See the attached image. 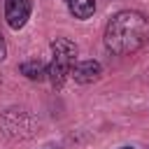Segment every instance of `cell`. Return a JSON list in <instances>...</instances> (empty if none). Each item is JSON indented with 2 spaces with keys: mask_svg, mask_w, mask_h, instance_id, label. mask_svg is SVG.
Returning <instances> with one entry per match:
<instances>
[{
  "mask_svg": "<svg viewBox=\"0 0 149 149\" xmlns=\"http://www.w3.org/2000/svg\"><path fill=\"white\" fill-rule=\"evenodd\" d=\"M149 42V19L135 9L116 12L105 26V47L116 56H130Z\"/></svg>",
  "mask_w": 149,
  "mask_h": 149,
  "instance_id": "obj_1",
  "label": "cell"
},
{
  "mask_svg": "<svg viewBox=\"0 0 149 149\" xmlns=\"http://www.w3.org/2000/svg\"><path fill=\"white\" fill-rule=\"evenodd\" d=\"M77 61V44L70 37H56L51 42V63H49V79L56 88L65 84V79L72 74Z\"/></svg>",
  "mask_w": 149,
  "mask_h": 149,
  "instance_id": "obj_2",
  "label": "cell"
},
{
  "mask_svg": "<svg viewBox=\"0 0 149 149\" xmlns=\"http://www.w3.org/2000/svg\"><path fill=\"white\" fill-rule=\"evenodd\" d=\"M0 130L12 140H26L37 130L35 116L23 107H9L0 116Z\"/></svg>",
  "mask_w": 149,
  "mask_h": 149,
  "instance_id": "obj_3",
  "label": "cell"
},
{
  "mask_svg": "<svg viewBox=\"0 0 149 149\" xmlns=\"http://www.w3.org/2000/svg\"><path fill=\"white\" fill-rule=\"evenodd\" d=\"M30 12H33L30 0H5V19L14 30H21L28 23Z\"/></svg>",
  "mask_w": 149,
  "mask_h": 149,
  "instance_id": "obj_4",
  "label": "cell"
},
{
  "mask_svg": "<svg viewBox=\"0 0 149 149\" xmlns=\"http://www.w3.org/2000/svg\"><path fill=\"white\" fill-rule=\"evenodd\" d=\"M100 74H102V68L98 61H79V63H74L70 77L77 84H93L100 79Z\"/></svg>",
  "mask_w": 149,
  "mask_h": 149,
  "instance_id": "obj_5",
  "label": "cell"
},
{
  "mask_svg": "<svg viewBox=\"0 0 149 149\" xmlns=\"http://www.w3.org/2000/svg\"><path fill=\"white\" fill-rule=\"evenodd\" d=\"M19 70H21L23 77H28V79H33V81H40V79H44V77L49 74V65H47L44 61H40V58L23 61V63L19 65Z\"/></svg>",
  "mask_w": 149,
  "mask_h": 149,
  "instance_id": "obj_6",
  "label": "cell"
},
{
  "mask_svg": "<svg viewBox=\"0 0 149 149\" xmlns=\"http://www.w3.org/2000/svg\"><path fill=\"white\" fill-rule=\"evenodd\" d=\"M68 7L77 19H88L95 12V0H68Z\"/></svg>",
  "mask_w": 149,
  "mask_h": 149,
  "instance_id": "obj_7",
  "label": "cell"
},
{
  "mask_svg": "<svg viewBox=\"0 0 149 149\" xmlns=\"http://www.w3.org/2000/svg\"><path fill=\"white\" fill-rule=\"evenodd\" d=\"M5 56H7V44H5V37L0 35V63L5 61Z\"/></svg>",
  "mask_w": 149,
  "mask_h": 149,
  "instance_id": "obj_8",
  "label": "cell"
},
{
  "mask_svg": "<svg viewBox=\"0 0 149 149\" xmlns=\"http://www.w3.org/2000/svg\"><path fill=\"white\" fill-rule=\"evenodd\" d=\"M123 149H130V147H123Z\"/></svg>",
  "mask_w": 149,
  "mask_h": 149,
  "instance_id": "obj_9",
  "label": "cell"
}]
</instances>
